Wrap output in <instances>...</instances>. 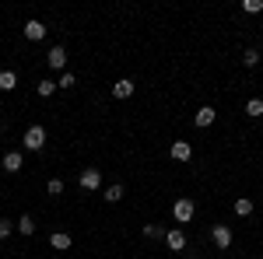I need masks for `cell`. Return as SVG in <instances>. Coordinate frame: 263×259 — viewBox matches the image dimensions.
<instances>
[{
    "mask_svg": "<svg viewBox=\"0 0 263 259\" xmlns=\"http://www.w3.org/2000/svg\"><path fill=\"white\" fill-rule=\"evenodd\" d=\"M57 84H60V88H74V84H77V81H74V74H70V70H64V77H60V81H57Z\"/></svg>",
    "mask_w": 263,
    "mask_h": 259,
    "instance_id": "cell-21",
    "label": "cell"
},
{
    "mask_svg": "<svg viewBox=\"0 0 263 259\" xmlns=\"http://www.w3.org/2000/svg\"><path fill=\"white\" fill-rule=\"evenodd\" d=\"M113 95H116V98H130L133 95V81H127V77L116 81V84H113Z\"/></svg>",
    "mask_w": 263,
    "mask_h": 259,
    "instance_id": "cell-9",
    "label": "cell"
},
{
    "mask_svg": "<svg viewBox=\"0 0 263 259\" xmlns=\"http://www.w3.org/2000/svg\"><path fill=\"white\" fill-rule=\"evenodd\" d=\"M4 168H7V172H18V168H21V154H18V151H7V154H4Z\"/></svg>",
    "mask_w": 263,
    "mask_h": 259,
    "instance_id": "cell-12",
    "label": "cell"
},
{
    "mask_svg": "<svg viewBox=\"0 0 263 259\" xmlns=\"http://www.w3.org/2000/svg\"><path fill=\"white\" fill-rule=\"evenodd\" d=\"M53 91H57V81H39V95L42 98H49Z\"/></svg>",
    "mask_w": 263,
    "mask_h": 259,
    "instance_id": "cell-16",
    "label": "cell"
},
{
    "mask_svg": "<svg viewBox=\"0 0 263 259\" xmlns=\"http://www.w3.org/2000/svg\"><path fill=\"white\" fill-rule=\"evenodd\" d=\"M106 200H109V203L123 200V186H109V189H106Z\"/></svg>",
    "mask_w": 263,
    "mask_h": 259,
    "instance_id": "cell-19",
    "label": "cell"
},
{
    "mask_svg": "<svg viewBox=\"0 0 263 259\" xmlns=\"http://www.w3.org/2000/svg\"><path fill=\"white\" fill-rule=\"evenodd\" d=\"M42 144H46V130L42 126H28L25 130V147H28V151H42Z\"/></svg>",
    "mask_w": 263,
    "mask_h": 259,
    "instance_id": "cell-1",
    "label": "cell"
},
{
    "mask_svg": "<svg viewBox=\"0 0 263 259\" xmlns=\"http://www.w3.org/2000/svg\"><path fill=\"white\" fill-rule=\"evenodd\" d=\"M246 112H249L253 119H256V116H263V102H260V98H253V102L246 105Z\"/></svg>",
    "mask_w": 263,
    "mask_h": 259,
    "instance_id": "cell-18",
    "label": "cell"
},
{
    "mask_svg": "<svg viewBox=\"0 0 263 259\" xmlns=\"http://www.w3.org/2000/svg\"><path fill=\"white\" fill-rule=\"evenodd\" d=\"M0 88H4V91H14V88H18V74H14V70H0Z\"/></svg>",
    "mask_w": 263,
    "mask_h": 259,
    "instance_id": "cell-10",
    "label": "cell"
},
{
    "mask_svg": "<svg viewBox=\"0 0 263 259\" xmlns=\"http://www.w3.org/2000/svg\"><path fill=\"white\" fill-rule=\"evenodd\" d=\"M46 189H49L53 196H60V193H64V182H60V179H49V186H46Z\"/></svg>",
    "mask_w": 263,
    "mask_h": 259,
    "instance_id": "cell-22",
    "label": "cell"
},
{
    "mask_svg": "<svg viewBox=\"0 0 263 259\" xmlns=\"http://www.w3.org/2000/svg\"><path fill=\"white\" fill-rule=\"evenodd\" d=\"M242 63H246V67H256V63H260V53H256V49H246V53H242Z\"/></svg>",
    "mask_w": 263,
    "mask_h": 259,
    "instance_id": "cell-17",
    "label": "cell"
},
{
    "mask_svg": "<svg viewBox=\"0 0 263 259\" xmlns=\"http://www.w3.org/2000/svg\"><path fill=\"white\" fill-rule=\"evenodd\" d=\"M49 242H53V249H70V235H64V231H57Z\"/></svg>",
    "mask_w": 263,
    "mask_h": 259,
    "instance_id": "cell-14",
    "label": "cell"
},
{
    "mask_svg": "<svg viewBox=\"0 0 263 259\" xmlns=\"http://www.w3.org/2000/svg\"><path fill=\"white\" fill-rule=\"evenodd\" d=\"M144 235H147V238H162V228H154V224H144Z\"/></svg>",
    "mask_w": 263,
    "mask_h": 259,
    "instance_id": "cell-23",
    "label": "cell"
},
{
    "mask_svg": "<svg viewBox=\"0 0 263 259\" xmlns=\"http://www.w3.org/2000/svg\"><path fill=\"white\" fill-rule=\"evenodd\" d=\"M18 231H21V235H32V231H35V221H32V217L25 214V217L18 221Z\"/></svg>",
    "mask_w": 263,
    "mask_h": 259,
    "instance_id": "cell-15",
    "label": "cell"
},
{
    "mask_svg": "<svg viewBox=\"0 0 263 259\" xmlns=\"http://www.w3.org/2000/svg\"><path fill=\"white\" fill-rule=\"evenodd\" d=\"M165 242H169V249H176V252H183V249H186V235H183V231H169V235H165Z\"/></svg>",
    "mask_w": 263,
    "mask_h": 259,
    "instance_id": "cell-8",
    "label": "cell"
},
{
    "mask_svg": "<svg viewBox=\"0 0 263 259\" xmlns=\"http://www.w3.org/2000/svg\"><path fill=\"white\" fill-rule=\"evenodd\" d=\"M81 186H84V189H98V186H102L98 168H84V172H81Z\"/></svg>",
    "mask_w": 263,
    "mask_h": 259,
    "instance_id": "cell-3",
    "label": "cell"
},
{
    "mask_svg": "<svg viewBox=\"0 0 263 259\" xmlns=\"http://www.w3.org/2000/svg\"><path fill=\"white\" fill-rule=\"evenodd\" d=\"M235 214H239V217H249V214H253V200H249V196H239V200H235Z\"/></svg>",
    "mask_w": 263,
    "mask_h": 259,
    "instance_id": "cell-13",
    "label": "cell"
},
{
    "mask_svg": "<svg viewBox=\"0 0 263 259\" xmlns=\"http://www.w3.org/2000/svg\"><path fill=\"white\" fill-rule=\"evenodd\" d=\"M25 39H32V42L46 39V25H42V21H28V25H25Z\"/></svg>",
    "mask_w": 263,
    "mask_h": 259,
    "instance_id": "cell-5",
    "label": "cell"
},
{
    "mask_svg": "<svg viewBox=\"0 0 263 259\" xmlns=\"http://www.w3.org/2000/svg\"><path fill=\"white\" fill-rule=\"evenodd\" d=\"M214 245H218V249H228V245H232V231H228L225 224L214 228Z\"/></svg>",
    "mask_w": 263,
    "mask_h": 259,
    "instance_id": "cell-7",
    "label": "cell"
},
{
    "mask_svg": "<svg viewBox=\"0 0 263 259\" xmlns=\"http://www.w3.org/2000/svg\"><path fill=\"white\" fill-rule=\"evenodd\" d=\"M11 235V221H0V238H7Z\"/></svg>",
    "mask_w": 263,
    "mask_h": 259,
    "instance_id": "cell-24",
    "label": "cell"
},
{
    "mask_svg": "<svg viewBox=\"0 0 263 259\" xmlns=\"http://www.w3.org/2000/svg\"><path fill=\"white\" fill-rule=\"evenodd\" d=\"M242 7H246V11H249V14H260V11H263V0H246V4H242Z\"/></svg>",
    "mask_w": 263,
    "mask_h": 259,
    "instance_id": "cell-20",
    "label": "cell"
},
{
    "mask_svg": "<svg viewBox=\"0 0 263 259\" xmlns=\"http://www.w3.org/2000/svg\"><path fill=\"white\" fill-rule=\"evenodd\" d=\"M172 217H176L179 224H186V221L193 217V200H186V196H183V200H176V207H172Z\"/></svg>",
    "mask_w": 263,
    "mask_h": 259,
    "instance_id": "cell-2",
    "label": "cell"
},
{
    "mask_svg": "<svg viewBox=\"0 0 263 259\" xmlns=\"http://www.w3.org/2000/svg\"><path fill=\"white\" fill-rule=\"evenodd\" d=\"M46 60H49V67H57V70H64V67H67V53H64V49H60V46H57V49H49V56H46Z\"/></svg>",
    "mask_w": 263,
    "mask_h": 259,
    "instance_id": "cell-11",
    "label": "cell"
},
{
    "mask_svg": "<svg viewBox=\"0 0 263 259\" xmlns=\"http://www.w3.org/2000/svg\"><path fill=\"white\" fill-rule=\"evenodd\" d=\"M214 119H218V112H214L211 105H203V109H200L197 116H193V123H197L200 130H207V126H211V123H214Z\"/></svg>",
    "mask_w": 263,
    "mask_h": 259,
    "instance_id": "cell-4",
    "label": "cell"
},
{
    "mask_svg": "<svg viewBox=\"0 0 263 259\" xmlns=\"http://www.w3.org/2000/svg\"><path fill=\"white\" fill-rule=\"evenodd\" d=\"M169 154H172L176 161H190V154H193V151H190V144H186V140H176Z\"/></svg>",
    "mask_w": 263,
    "mask_h": 259,
    "instance_id": "cell-6",
    "label": "cell"
}]
</instances>
